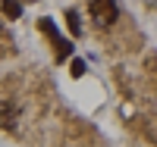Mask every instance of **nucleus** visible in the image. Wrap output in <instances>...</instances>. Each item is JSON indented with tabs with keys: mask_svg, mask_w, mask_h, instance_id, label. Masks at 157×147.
<instances>
[{
	"mask_svg": "<svg viewBox=\"0 0 157 147\" xmlns=\"http://www.w3.org/2000/svg\"><path fill=\"white\" fill-rule=\"evenodd\" d=\"M16 116H19L16 103H10V100H0V128H13V125H16Z\"/></svg>",
	"mask_w": 157,
	"mask_h": 147,
	"instance_id": "nucleus-2",
	"label": "nucleus"
},
{
	"mask_svg": "<svg viewBox=\"0 0 157 147\" xmlns=\"http://www.w3.org/2000/svg\"><path fill=\"white\" fill-rule=\"evenodd\" d=\"M69 53H72V44L69 41H57V60H66Z\"/></svg>",
	"mask_w": 157,
	"mask_h": 147,
	"instance_id": "nucleus-6",
	"label": "nucleus"
},
{
	"mask_svg": "<svg viewBox=\"0 0 157 147\" xmlns=\"http://www.w3.org/2000/svg\"><path fill=\"white\" fill-rule=\"evenodd\" d=\"M41 31H44V35H47L54 44H57V41H63V38L57 35V28H54V22H50V19H41Z\"/></svg>",
	"mask_w": 157,
	"mask_h": 147,
	"instance_id": "nucleus-5",
	"label": "nucleus"
},
{
	"mask_svg": "<svg viewBox=\"0 0 157 147\" xmlns=\"http://www.w3.org/2000/svg\"><path fill=\"white\" fill-rule=\"evenodd\" d=\"M66 22H69V31L78 38V35H82V25H78V13L75 9H66Z\"/></svg>",
	"mask_w": 157,
	"mask_h": 147,
	"instance_id": "nucleus-4",
	"label": "nucleus"
},
{
	"mask_svg": "<svg viewBox=\"0 0 157 147\" xmlns=\"http://www.w3.org/2000/svg\"><path fill=\"white\" fill-rule=\"evenodd\" d=\"M69 69H72V78H82L85 75V60H72Z\"/></svg>",
	"mask_w": 157,
	"mask_h": 147,
	"instance_id": "nucleus-7",
	"label": "nucleus"
},
{
	"mask_svg": "<svg viewBox=\"0 0 157 147\" xmlns=\"http://www.w3.org/2000/svg\"><path fill=\"white\" fill-rule=\"evenodd\" d=\"M3 16L6 19H19L22 16V3L19 0H3Z\"/></svg>",
	"mask_w": 157,
	"mask_h": 147,
	"instance_id": "nucleus-3",
	"label": "nucleus"
},
{
	"mask_svg": "<svg viewBox=\"0 0 157 147\" xmlns=\"http://www.w3.org/2000/svg\"><path fill=\"white\" fill-rule=\"evenodd\" d=\"M116 0H91V19H94V25H101V28H110V25L116 22Z\"/></svg>",
	"mask_w": 157,
	"mask_h": 147,
	"instance_id": "nucleus-1",
	"label": "nucleus"
}]
</instances>
